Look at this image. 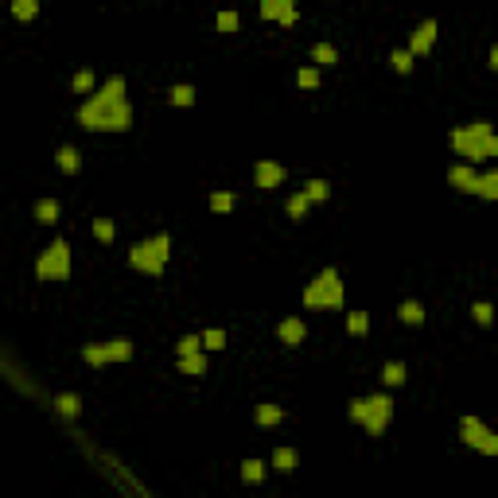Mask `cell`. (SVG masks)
Listing matches in <instances>:
<instances>
[{
    "label": "cell",
    "instance_id": "cell-1",
    "mask_svg": "<svg viewBox=\"0 0 498 498\" xmlns=\"http://www.w3.org/2000/svg\"><path fill=\"white\" fill-rule=\"evenodd\" d=\"M78 125L86 133H129L133 129V101L121 74H110L94 94L78 105Z\"/></svg>",
    "mask_w": 498,
    "mask_h": 498
},
{
    "label": "cell",
    "instance_id": "cell-2",
    "mask_svg": "<svg viewBox=\"0 0 498 498\" xmlns=\"http://www.w3.org/2000/svg\"><path fill=\"white\" fill-rule=\"evenodd\" d=\"M347 416H351L354 425L366 428V436H382L389 428V421H393V397L389 393H374V397H354L351 405H347Z\"/></svg>",
    "mask_w": 498,
    "mask_h": 498
},
{
    "label": "cell",
    "instance_id": "cell-3",
    "mask_svg": "<svg viewBox=\"0 0 498 498\" xmlns=\"http://www.w3.org/2000/svg\"><path fill=\"white\" fill-rule=\"evenodd\" d=\"M171 261V234H152V238H140V242L129 249V265L145 277H160Z\"/></svg>",
    "mask_w": 498,
    "mask_h": 498
},
{
    "label": "cell",
    "instance_id": "cell-4",
    "mask_svg": "<svg viewBox=\"0 0 498 498\" xmlns=\"http://www.w3.org/2000/svg\"><path fill=\"white\" fill-rule=\"evenodd\" d=\"M495 133V125L490 121H471V125H456L448 133V145L451 152L467 164H483L486 160V136Z\"/></svg>",
    "mask_w": 498,
    "mask_h": 498
},
{
    "label": "cell",
    "instance_id": "cell-5",
    "mask_svg": "<svg viewBox=\"0 0 498 498\" xmlns=\"http://www.w3.org/2000/svg\"><path fill=\"white\" fill-rule=\"evenodd\" d=\"M347 300V288H343V277L335 269H323L312 284L304 288V308L308 312H327V308H343Z\"/></svg>",
    "mask_w": 498,
    "mask_h": 498
},
{
    "label": "cell",
    "instance_id": "cell-6",
    "mask_svg": "<svg viewBox=\"0 0 498 498\" xmlns=\"http://www.w3.org/2000/svg\"><path fill=\"white\" fill-rule=\"evenodd\" d=\"M36 277L39 280H51V284H59V280H71V245L55 238V242L39 253L36 261Z\"/></svg>",
    "mask_w": 498,
    "mask_h": 498
},
{
    "label": "cell",
    "instance_id": "cell-7",
    "mask_svg": "<svg viewBox=\"0 0 498 498\" xmlns=\"http://www.w3.org/2000/svg\"><path fill=\"white\" fill-rule=\"evenodd\" d=\"M460 440L479 456H498V432L479 416H460Z\"/></svg>",
    "mask_w": 498,
    "mask_h": 498
},
{
    "label": "cell",
    "instance_id": "cell-8",
    "mask_svg": "<svg viewBox=\"0 0 498 498\" xmlns=\"http://www.w3.org/2000/svg\"><path fill=\"white\" fill-rule=\"evenodd\" d=\"M261 20L265 24L292 27L300 20V8H296V0H261Z\"/></svg>",
    "mask_w": 498,
    "mask_h": 498
},
{
    "label": "cell",
    "instance_id": "cell-9",
    "mask_svg": "<svg viewBox=\"0 0 498 498\" xmlns=\"http://www.w3.org/2000/svg\"><path fill=\"white\" fill-rule=\"evenodd\" d=\"M284 164H277V160H257V168H253V183L261 187V191H277L280 183H284Z\"/></svg>",
    "mask_w": 498,
    "mask_h": 498
},
{
    "label": "cell",
    "instance_id": "cell-10",
    "mask_svg": "<svg viewBox=\"0 0 498 498\" xmlns=\"http://www.w3.org/2000/svg\"><path fill=\"white\" fill-rule=\"evenodd\" d=\"M436 36H440V24H436V20H421V24H416V32L409 36V51H413L416 59H421V55H428V51L436 47Z\"/></svg>",
    "mask_w": 498,
    "mask_h": 498
},
{
    "label": "cell",
    "instance_id": "cell-11",
    "mask_svg": "<svg viewBox=\"0 0 498 498\" xmlns=\"http://www.w3.org/2000/svg\"><path fill=\"white\" fill-rule=\"evenodd\" d=\"M448 183L456 187V191H463V195H475V187H479V171H475V164L460 160V164H451L448 168Z\"/></svg>",
    "mask_w": 498,
    "mask_h": 498
},
{
    "label": "cell",
    "instance_id": "cell-12",
    "mask_svg": "<svg viewBox=\"0 0 498 498\" xmlns=\"http://www.w3.org/2000/svg\"><path fill=\"white\" fill-rule=\"evenodd\" d=\"M277 339L284 343V347H300V343L308 339V323L300 316H288L277 323Z\"/></svg>",
    "mask_w": 498,
    "mask_h": 498
},
{
    "label": "cell",
    "instance_id": "cell-13",
    "mask_svg": "<svg viewBox=\"0 0 498 498\" xmlns=\"http://www.w3.org/2000/svg\"><path fill=\"white\" fill-rule=\"evenodd\" d=\"M175 370H179V374H187V377H203V374H207V354H203V351H195V354H179Z\"/></svg>",
    "mask_w": 498,
    "mask_h": 498
},
{
    "label": "cell",
    "instance_id": "cell-14",
    "mask_svg": "<svg viewBox=\"0 0 498 498\" xmlns=\"http://www.w3.org/2000/svg\"><path fill=\"white\" fill-rule=\"evenodd\" d=\"M59 219H62L59 199H39V203H36V222H39V226H55Z\"/></svg>",
    "mask_w": 498,
    "mask_h": 498
},
{
    "label": "cell",
    "instance_id": "cell-15",
    "mask_svg": "<svg viewBox=\"0 0 498 498\" xmlns=\"http://www.w3.org/2000/svg\"><path fill=\"white\" fill-rule=\"evenodd\" d=\"M253 421L261 428H273V425H280V421H284V409H280V405H273V401H265V405H257V409H253Z\"/></svg>",
    "mask_w": 498,
    "mask_h": 498
},
{
    "label": "cell",
    "instance_id": "cell-16",
    "mask_svg": "<svg viewBox=\"0 0 498 498\" xmlns=\"http://www.w3.org/2000/svg\"><path fill=\"white\" fill-rule=\"evenodd\" d=\"M168 101L175 105V110H191L195 105V86H187V82H175L168 90Z\"/></svg>",
    "mask_w": 498,
    "mask_h": 498
},
{
    "label": "cell",
    "instance_id": "cell-17",
    "mask_svg": "<svg viewBox=\"0 0 498 498\" xmlns=\"http://www.w3.org/2000/svg\"><path fill=\"white\" fill-rule=\"evenodd\" d=\"M55 164H59V171H62V175H74V171L82 168V160H78V148L62 145L59 152H55Z\"/></svg>",
    "mask_w": 498,
    "mask_h": 498
},
{
    "label": "cell",
    "instance_id": "cell-18",
    "mask_svg": "<svg viewBox=\"0 0 498 498\" xmlns=\"http://www.w3.org/2000/svg\"><path fill=\"white\" fill-rule=\"evenodd\" d=\"M296 463H300V456H296V448H277V451H273V471H280V475H292V471H296Z\"/></svg>",
    "mask_w": 498,
    "mask_h": 498
},
{
    "label": "cell",
    "instance_id": "cell-19",
    "mask_svg": "<svg viewBox=\"0 0 498 498\" xmlns=\"http://www.w3.org/2000/svg\"><path fill=\"white\" fill-rule=\"evenodd\" d=\"M397 319H401V323H409V327H421V323H425V308L416 304V300H401V308H397Z\"/></svg>",
    "mask_w": 498,
    "mask_h": 498
},
{
    "label": "cell",
    "instance_id": "cell-20",
    "mask_svg": "<svg viewBox=\"0 0 498 498\" xmlns=\"http://www.w3.org/2000/svg\"><path fill=\"white\" fill-rule=\"evenodd\" d=\"M55 413L66 416V421H74V416L82 413V401H78V393H59V397H55Z\"/></svg>",
    "mask_w": 498,
    "mask_h": 498
},
{
    "label": "cell",
    "instance_id": "cell-21",
    "mask_svg": "<svg viewBox=\"0 0 498 498\" xmlns=\"http://www.w3.org/2000/svg\"><path fill=\"white\" fill-rule=\"evenodd\" d=\"M382 382H386L389 389H397L409 382V370H405V362H386L382 366Z\"/></svg>",
    "mask_w": 498,
    "mask_h": 498
},
{
    "label": "cell",
    "instance_id": "cell-22",
    "mask_svg": "<svg viewBox=\"0 0 498 498\" xmlns=\"http://www.w3.org/2000/svg\"><path fill=\"white\" fill-rule=\"evenodd\" d=\"M82 362L86 366H110V351H105V343H86V347H82Z\"/></svg>",
    "mask_w": 498,
    "mask_h": 498
},
{
    "label": "cell",
    "instance_id": "cell-23",
    "mask_svg": "<svg viewBox=\"0 0 498 498\" xmlns=\"http://www.w3.org/2000/svg\"><path fill=\"white\" fill-rule=\"evenodd\" d=\"M214 27H219L222 36H234V32L242 27V16L234 12V8H222V12L214 16Z\"/></svg>",
    "mask_w": 498,
    "mask_h": 498
},
{
    "label": "cell",
    "instance_id": "cell-24",
    "mask_svg": "<svg viewBox=\"0 0 498 498\" xmlns=\"http://www.w3.org/2000/svg\"><path fill=\"white\" fill-rule=\"evenodd\" d=\"M105 351H110V362H129L133 358V339H110Z\"/></svg>",
    "mask_w": 498,
    "mask_h": 498
},
{
    "label": "cell",
    "instance_id": "cell-25",
    "mask_svg": "<svg viewBox=\"0 0 498 498\" xmlns=\"http://www.w3.org/2000/svg\"><path fill=\"white\" fill-rule=\"evenodd\" d=\"M312 62H316V66H335V62H339V51L331 47V43H316V47H312Z\"/></svg>",
    "mask_w": 498,
    "mask_h": 498
},
{
    "label": "cell",
    "instance_id": "cell-26",
    "mask_svg": "<svg viewBox=\"0 0 498 498\" xmlns=\"http://www.w3.org/2000/svg\"><path fill=\"white\" fill-rule=\"evenodd\" d=\"M304 195L312 199V203H327V199H331V183L327 179H308L304 183Z\"/></svg>",
    "mask_w": 498,
    "mask_h": 498
},
{
    "label": "cell",
    "instance_id": "cell-27",
    "mask_svg": "<svg viewBox=\"0 0 498 498\" xmlns=\"http://www.w3.org/2000/svg\"><path fill=\"white\" fill-rule=\"evenodd\" d=\"M475 195H479V199H498V168L486 171V175H479V187H475Z\"/></svg>",
    "mask_w": 498,
    "mask_h": 498
},
{
    "label": "cell",
    "instance_id": "cell-28",
    "mask_svg": "<svg viewBox=\"0 0 498 498\" xmlns=\"http://www.w3.org/2000/svg\"><path fill=\"white\" fill-rule=\"evenodd\" d=\"M413 59H416V55L409 47H397L393 55H389V66H393L397 74H409V71H413Z\"/></svg>",
    "mask_w": 498,
    "mask_h": 498
},
{
    "label": "cell",
    "instance_id": "cell-29",
    "mask_svg": "<svg viewBox=\"0 0 498 498\" xmlns=\"http://www.w3.org/2000/svg\"><path fill=\"white\" fill-rule=\"evenodd\" d=\"M12 16L20 20V24L36 20V16H39V0H12Z\"/></svg>",
    "mask_w": 498,
    "mask_h": 498
},
{
    "label": "cell",
    "instance_id": "cell-30",
    "mask_svg": "<svg viewBox=\"0 0 498 498\" xmlns=\"http://www.w3.org/2000/svg\"><path fill=\"white\" fill-rule=\"evenodd\" d=\"M471 319L479 323V327H490V323H495V304H486V300H475V304H471Z\"/></svg>",
    "mask_w": 498,
    "mask_h": 498
},
{
    "label": "cell",
    "instance_id": "cell-31",
    "mask_svg": "<svg viewBox=\"0 0 498 498\" xmlns=\"http://www.w3.org/2000/svg\"><path fill=\"white\" fill-rule=\"evenodd\" d=\"M261 479H265V463H261V460H245L242 463V483L257 486Z\"/></svg>",
    "mask_w": 498,
    "mask_h": 498
},
{
    "label": "cell",
    "instance_id": "cell-32",
    "mask_svg": "<svg viewBox=\"0 0 498 498\" xmlns=\"http://www.w3.org/2000/svg\"><path fill=\"white\" fill-rule=\"evenodd\" d=\"M234 203H238L234 191H214V195H210V210H214V214H230Z\"/></svg>",
    "mask_w": 498,
    "mask_h": 498
},
{
    "label": "cell",
    "instance_id": "cell-33",
    "mask_svg": "<svg viewBox=\"0 0 498 498\" xmlns=\"http://www.w3.org/2000/svg\"><path fill=\"white\" fill-rule=\"evenodd\" d=\"M296 86H300V90H316V86H319V66H316V62L296 71Z\"/></svg>",
    "mask_w": 498,
    "mask_h": 498
},
{
    "label": "cell",
    "instance_id": "cell-34",
    "mask_svg": "<svg viewBox=\"0 0 498 498\" xmlns=\"http://www.w3.org/2000/svg\"><path fill=\"white\" fill-rule=\"evenodd\" d=\"M347 331H351L354 339H362L366 331H370V316H366V312H351V316H347Z\"/></svg>",
    "mask_w": 498,
    "mask_h": 498
},
{
    "label": "cell",
    "instance_id": "cell-35",
    "mask_svg": "<svg viewBox=\"0 0 498 498\" xmlns=\"http://www.w3.org/2000/svg\"><path fill=\"white\" fill-rule=\"evenodd\" d=\"M308 207H312V199H308L304 191H296V195L288 199V219H296V222H300V219L308 214Z\"/></svg>",
    "mask_w": 498,
    "mask_h": 498
},
{
    "label": "cell",
    "instance_id": "cell-36",
    "mask_svg": "<svg viewBox=\"0 0 498 498\" xmlns=\"http://www.w3.org/2000/svg\"><path fill=\"white\" fill-rule=\"evenodd\" d=\"M113 234H117V230H113V222H110V219H94V238H97L101 245H110V242H113Z\"/></svg>",
    "mask_w": 498,
    "mask_h": 498
},
{
    "label": "cell",
    "instance_id": "cell-37",
    "mask_svg": "<svg viewBox=\"0 0 498 498\" xmlns=\"http://www.w3.org/2000/svg\"><path fill=\"white\" fill-rule=\"evenodd\" d=\"M94 71H78L74 74V94H94Z\"/></svg>",
    "mask_w": 498,
    "mask_h": 498
},
{
    "label": "cell",
    "instance_id": "cell-38",
    "mask_svg": "<svg viewBox=\"0 0 498 498\" xmlns=\"http://www.w3.org/2000/svg\"><path fill=\"white\" fill-rule=\"evenodd\" d=\"M203 347H207V351H222V347H226V331H219V327L203 331Z\"/></svg>",
    "mask_w": 498,
    "mask_h": 498
},
{
    "label": "cell",
    "instance_id": "cell-39",
    "mask_svg": "<svg viewBox=\"0 0 498 498\" xmlns=\"http://www.w3.org/2000/svg\"><path fill=\"white\" fill-rule=\"evenodd\" d=\"M195 351H203V335H183L175 343V354H195Z\"/></svg>",
    "mask_w": 498,
    "mask_h": 498
},
{
    "label": "cell",
    "instance_id": "cell-40",
    "mask_svg": "<svg viewBox=\"0 0 498 498\" xmlns=\"http://www.w3.org/2000/svg\"><path fill=\"white\" fill-rule=\"evenodd\" d=\"M486 160H498V133L486 136Z\"/></svg>",
    "mask_w": 498,
    "mask_h": 498
},
{
    "label": "cell",
    "instance_id": "cell-41",
    "mask_svg": "<svg viewBox=\"0 0 498 498\" xmlns=\"http://www.w3.org/2000/svg\"><path fill=\"white\" fill-rule=\"evenodd\" d=\"M486 62H490V71H498V47H490V55H486Z\"/></svg>",
    "mask_w": 498,
    "mask_h": 498
}]
</instances>
